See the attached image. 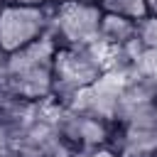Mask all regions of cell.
I'll return each instance as SVG.
<instances>
[{"mask_svg": "<svg viewBox=\"0 0 157 157\" xmlns=\"http://www.w3.org/2000/svg\"><path fill=\"white\" fill-rule=\"evenodd\" d=\"M54 56L56 44L47 34L39 42L7 54L0 88L27 105H44L54 101Z\"/></svg>", "mask_w": 157, "mask_h": 157, "instance_id": "6da1fadb", "label": "cell"}, {"mask_svg": "<svg viewBox=\"0 0 157 157\" xmlns=\"http://www.w3.org/2000/svg\"><path fill=\"white\" fill-rule=\"evenodd\" d=\"M2 5H5V0H0V10H2Z\"/></svg>", "mask_w": 157, "mask_h": 157, "instance_id": "9a60e30c", "label": "cell"}, {"mask_svg": "<svg viewBox=\"0 0 157 157\" xmlns=\"http://www.w3.org/2000/svg\"><path fill=\"white\" fill-rule=\"evenodd\" d=\"M7 5H37V7H44V5H52L56 0H5Z\"/></svg>", "mask_w": 157, "mask_h": 157, "instance_id": "8fae6325", "label": "cell"}, {"mask_svg": "<svg viewBox=\"0 0 157 157\" xmlns=\"http://www.w3.org/2000/svg\"><path fill=\"white\" fill-rule=\"evenodd\" d=\"M113 147L120 157H157V110L132 113L115 123Z\"/></svg>", "mask_w": 157, "mask_h": 157, "instance_id": "8992f818", "label": "cell"}, {"mask_svg": "<svg viewBox=\"0 0 157 157\" xmlns=\"http://www.w3.org/2000/svg\"><path fill=\"white\" fill-rule=\"evenodd\" d=\"M147 7H150V15H157V0H147Z\"/></svg>", "mask_w": 157, "mask_h": 157, "instance_id": "7c38bea8", "label": "cell"}, {"mask_svg": "<svg viewBox=\"0 0 157 157\" xmlns=\"http://www.w3.org/2000/svg\"><path fill=\"white\" fill-rule=\"evenodd\" d=\"M52 5H2L0 10V52L15 54L49 34Z\"/></svg>", "mask_w": 157, "mask_h": 157, "instance_id": "5b68a950", "label": "cell"}, {"mask_svg": "<svg viewBox=\"0 0 157 157\" xmlns=\"http://www.w3.org/2000/svg\"><path fill=\"white\" fill-rule=\"evenodd\" d=\"M54 128H56V135L61 137V142L74 155L96 150V147H108L115 140V123L91 115L86 110L71 108V105L54 103Z\"/></svg>", "mask_w": 157, "mask_h": 157, "instance_id": "277c9868", "label": "cell"}, {"mask_svg": "<svg viewBox=\"0 0 157 157\" xmlns=\"http://www.w3.org/2000/svg\"><path fill=\"white\" fill-rule=\"evenodd\" d=\"M108 71V52L96 47H56L54 103L66 105Z\"/></svg>", "mask_w": 157, "mask_h": 157, "instance_id": "7a4b0ae2", "label": "cell"}, {"mask_svg": "<svg viewBox=\"0 0 157 157\" xmlns=\"http://www.w3.org/2000/svg\"><path fill=\"white\" fill-rule=\"evenodd\" d=\"M135 32H137V22L103 12V22H101V47H103L105 52L125 49V47L135 39Z\"/></svg>", "mask_w": 157, "mask_h": 157, "instance_id": "ba28073f", "label": "cell"}, {"mask_svg": "<svg viewBox=\"0 0 157 157\" xmlns=\"http://www.w3.org/2000/svg\"><path fill=\"white\" fill-rule=\"evenodd\" d=\"M103 10L98 2H52L49 37L56 47H96L101 44Z\"/></svg>", "mask_w": 157, "mask_h": 157, "instance_id": "3957f363", "label": "cell"}, {"mask_svg": "<svg viewBox=\"0 0 157 157\" xmlns=\"http://www.w3.org/2000/svg\"><path fill=\"white\" fill-rule=\"evenodd\" d=\"M74 157H120V152L108 145V147H96V150H86V152H76Z\"/></svg>", "mask_w": 157, "mask_h": 157, "instance_id": "30bf717a", "label": "cell"}, {"mask_svg": "<svg viewBox=\"0 0 157 157\" xmlns=\"http://www.w3.org/2000/svg\"><path fill=\"white\" fill-rule=\"evenodd\" d=\"M98 5L105 15H118L132 22H140L150 15L147 0H98Z\"/></svg>", "mask_w": 157, "mask_h": 157, "instance_id": "9c48e42d", "label": "cell"}, {"mask_svg": "<svg viewBox=\"0 0 157 157\" xmlns=\"http://www.w3.org/2000/svg\"><path fill=\"white\" fill-rule=\"evenodd\" d=\"M64 2H98V0H64Z\"/></svg>", "mask_w": 157, "mask_h": 157, "instance_id": "5bb4252c", "label": "cell"}, {"mask_svg": "<svg viewBox=\"0 0 157 157\" xmlns=\"http://www.w3.org/2000/svg\"><path fill=\"white\" fill-rule=\"evenodd\" d=\"M125 83H128V76L108 69L96 83H91L86 91H81L71 103V108H78V110H86L91 115H98L103 120H110L115 123L118 120V113H120V101H123V91H125Z\"/></svg>", "mask_w": 157, "mask_h": 157, "instance_id": "52a82bcc", "label": "cell"}, {"mask_svg": "<svg viewBox=\"0 0 157 157\" xmlns=\"http://www.w3.org/2000/svg\"><path fill=\"white\" fill-rule=\"evenodd\" d=\"M152 83H155V110H157V78H152Z\"/></svg>", "mask_w": 157, "mask_h": 157, "instance_id": "4fadbf2b", "label": "cell"}]
</instances>
